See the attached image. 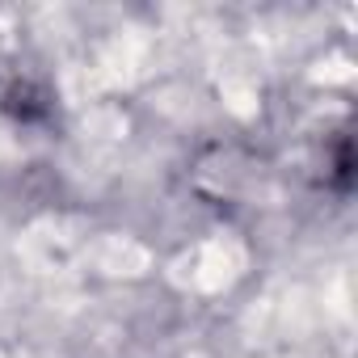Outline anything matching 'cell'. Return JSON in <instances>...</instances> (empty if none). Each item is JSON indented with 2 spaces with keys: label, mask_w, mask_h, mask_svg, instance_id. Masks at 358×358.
I'll use <instances>...</instances> for the list:
<instances>
[]
</instances>
